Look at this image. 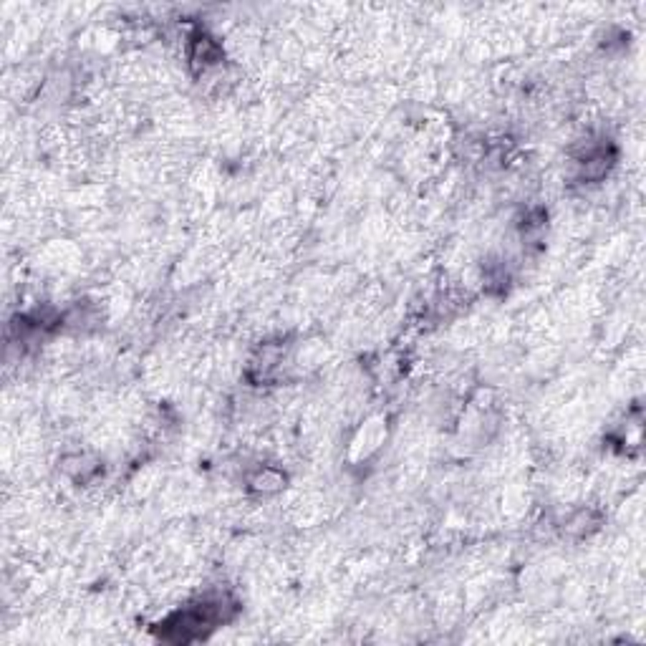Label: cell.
I'll return each instance as SVG.
<instances>
[{
    "label": "cell",
    "instance_id": "cell-1",
    "mask_svg": "<svg viewBox=\"0 0 646 646\" xmlns=\"http://www.w3.org/2000/svg\"><path fill=\"white\" fill-rule=\"evenodd\" d=\"M250 484H253V490H257V492H273V490H280L283 487V475L280 472H275V470H260L255 475V478L250 480Z\"/></svg>",
    "mask_w": 646,
    "mask_h": 646
}]
</instances>
